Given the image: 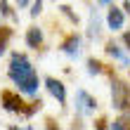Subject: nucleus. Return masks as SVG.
<instances>
[{
    "mask_svg": "<svg viewBox=\"0 0 130 130\" xmlns=\"http://www.w3.org/2000/svg\"><path fill=\"white\" fill-rule=\"evenodd\" d=\"M7 76H10V80L17 85V90L21 95H28V97L38 95L40 78H38L33 64L28 62V57L24 55V52H12L10 66H7Z\"/></svg>",
    "mask_w": 130,
    "mask_h": 130,
    "instance_id": "1",
    "label": "nucleus"
},
{
    "mask_svg": "<svg viewBox=\"0 0 130 130\" xmlns=\"http://www.w3.org/2000/svg\"><path fill=\"white\" fill-rule=\"evenodd\" d=\"M111 104L113 109L130 113V85L116 76H111Z\"/></svg>",
    "mask_w": 130,
    "mask_h": 130,
    "instance_id": "2",
    "label": "nucleus"
},
{
    "mask_svg": "<svg viewBox=\"0 0 130 130\" xmlns=\"http://www.w3.org/2000/svg\"><path fill=\"white\" fill-rule=\"evenodd\" d=\"M0 104H3V109H5V111L21 113V116H24L26 102L21 99V95H19V92H12V90H3V92H0Z\"/></svg>",
    "mask_w": 130,
    "mask_h": 130,
    "instance_id": "3",
    "label": "nucleus"
},
{
    "mask_svg": "<svg viewBox=\"0 0 130 130\" xmlns=\"http://www.w3.org/2000/svg\"><path fill=\"white\" fill-rule=\"evenodd\" d=\"M97 109V99L88 90H76V111L80 116H92Z\"/></svg>",
    "mask_w": 130,
    "mask_h": 130,
    "instance_id": "4",
    "label": "nucleus"
},
{
    "mask_svg": "<svg viewBox=\"0 0 130 130\" xmlns=\"http://www.w3.org/2000/svg\"><path fill=\"white\" fill-rule=\"evenodd\" d=\"M43 83H45V88H47V92L55 97L59 104H66V88H64L62 80H57V78H52V76H47Z\"/></svg>",
    "mask_w": 130,
    "mask_h": 130,
    "instance_id": "5",
    "label": "nucleus"
},
{
    "mask_svg": "<svg viewBox=\"0 0 130 130\" xmlns=\"http://www.w3.org/2000/svg\"><path fill=\"white\" fill-rule=\"evenodd\" d=\"M59 50H62L64 55H69V57H78V52H80V36L78 33H69L62 40Z\"/></svg>",
    "mask_w": 130,
    "mask_h": 130,
    "instance_id": "6",
    "label": "nucleus"
},
{
    "mask_svg": "<svg viewBox=\"0 0 130 130\" xmlns=\"http://www.w3.org/2000/svg\"><path fill=\"white\" fill-rule=\"evenodd\" d=\"M123 21H125V17H123V10H118V7L111 3L109 12H106V26H109L111 31H121V28H123Z\"/></svg>",
    "mask_w": 130,
    "mask_h": 130,
    "instance_id": "7",
    "label": "nucleus"
},
{
    "mask_svg": "<svg viewBox=\"0 0 130 130\" xmlns=\"http://www.w3.org/2000/svg\"><path fill=\"white\" fill-rule=\"evenodd\" d=\"M104 50H106V55H109V57H113L116 62H121L123 66H130V59H128V55H125V52L121 50V45H118V43L109 40V43H106V47H104Z\"/></svg>",
    "mask_w": 130,
    "mask_h": 130,
    "instance_id": "8",
    "label": "nucleus"
},
{
    "mask_svg": "<svg viewBox=\"0 0 130 130\" xmlns=\"http://www.w3.org/2000/svg\"><path fill=\"white\" fill-rule=\"evenodd\" d=\"M24 40H26V45H28L31 50H38V47L43 45V31H40L38 26H31V28L26 31V36H24Z\"/></svg>",
    "mask_w": 130,
    "mask_h": 130,
    "instance_id": "9",
    "label": "nucleus"
},
{
    "mask_svg": "<svg viewBox=\"0 0 130 130\" xmlns=\"http://www.w3.org/2000/svg\"><path fill=\"white\" fill-rule=\"evenodd\" d=\"M88 36H90V38H97V36H99V12H97V10H90V24H88Z\"/></svg>",
    "mask_w": 130,
    "mask_h": 130,
    "instance_id": "10",
    "label": "nucleus"
},
{
    "mask_svg": "<svg viewBox=\"0 0 130 130\" xmlns=\"http://www.w3.org/2000/svg\"><path fill=\"white\" fill-rule=\"evenodd\" d=\"M10 38H12V28H10V26H0V57L5 55Z\"/></svg>",
    "mask_w": 130,
    "mask_h": 130,
    "instance_id": "11",
    "label": "nucleus"
},
{
    "mask_svg": "<svg viewBox=\"0 0 130 130\" xmlns=\"http://www.w3.org/2000/svg\"><path fill=\"white\" fill-rule=\"evenodd\" d=\"M128 128H130V113H123V116H118V118L109 125V130H128Z\"/></svg>",
    "mask_w": 130,
    "mask_h": 130,
    "instance_id": "12",
    "label": "nucleus"
},
{
    "mask_svg": "<svg viewBox=\"0 0 130 130\" xmlns=\"http://www.w3.org/2000/svg\"><path fill=\"white\" fill-rule=\"evenodd\" d=\"M88 73H90V76H99V73H104V64L90 57V59H88Z\"/></svg>",
    "mask_w": 130,
    "mask_h": 130,
    "instance_id": "13",
    "label": "nucleus"
},
{
    "mask_svg": "<svg viewBox=\"0 0 130 130\" xmlns=\"http://www.w3.org/2000/svg\"><path fill=\"white\" fill-rule=\"evenodd\" d=\"M0 17H14V10L10 3H5V0H0Z\"/></svg>",
    "mask_w": 130,
    "mask_h": 130,
    "instance_id": "14",
    "label": "nucleus"
},
{
    "mask_svg": "<svg viewBox=\"0 0 130 130\" xmlns=\"http://www.w3.org/2000/svg\"><path fill=\"white\" fill-rule=\"evenodd\" d=\"M59 10H62V12L66 14V17H69V19L73 21V24H78V14H73V12H71V7H69V5H62Z\"/></svg>",
    "mask_w": 130,
    "mask_h": 130,
    "instance_id": "15",
    "label": "nucleus"
},
{
    "mask_svg": "<svg viewBox=\"0 0 130 130\" xmlns=\"http://www.w3.org/2000/svg\"><path fill=\"white\" fill-rule=\"evenodd\" d=\"M45 130H62L55 118H45Z\"/></svg>",
    "mask_w": 130,
    "mask_h": 130,
    "instance_id": "16",
    "label": "nucleus"
},
{
    "mask_svg": "<svg viewBox=\"0 0 130 130\" xmlns=\"http://www.w3.org/2000/svg\"><path fill=\"white\" fill-rule=\"evenodd\" d=\"M95 130H109V121L106 118H97L95 121Z\"/></svg>",
    "mask_w": 130,
    "mask_h": 130,
    "instance_id": "17",
    "label": "nucleus"
},
{
    "mask_svg": "<svg viewBox=\"0 0 130 130\" xmlns=\"http://www.w3.org/2000/svg\"><path fill=\"white\" fill-rule=\"evenodd\" d=\"M40 10H43V3H40V0H38V3H31V17H38Z\"/></svg>",
    "mask_w": 130,
    "mask_h": 130,
    "instance_id": "18",
    "label": "nucleus"
},
{
    "mask_svg": "<svg viewBox=\"0 0 130 130\" xmlns=\"http://www.w3.org/2000/svg\"><path fill=\"white\" fill-rule=\"evenodd\" d=\"M121 40H123V45H125V50L130 52V31H125V33H123V38H121Z\"/></svg>",
    "mask_w": 130,
    "mask_h": 130,
    "instance_id": "19",
    "label": "nucleus"
},
{
    "mask_svg": "<svg viewBox=\"0 0 130 130\" xmlns=\"http://www.w3.org/2000/svg\"><path fill=\"white\" fill-rule=\"evenodd\" d=\"M123 10H125V12L130 14V3H123Z\"/></svg>",
    "mask_w": 130,
    "mask_h": 130,
    "instance_id": "20",
    "label": "nucleus"
},
{
    "mask_svg": "<svg viewBox=\"0 0 130 130\" xmlns=\"http://www.w3.org/2000/svg\"><path fill=\"white\" fill-rule=\"evenodd\" d=\"M7 130H21L19 125H10V128H7Z\"/></svg>",
    "mask_w": 130,
    "mask_h": 130,
    "instance_id": "21",
    "label": "nucleus"
},
{
    "mask_svg": "<svg viewBox=\"0 0 130 130\" xmlns=\"http://www.w3.org/2000/svg\"><path fill=\"white\" fill-rule=\"evenodd\" d=\"M21 130H33V125H26V128H21Z\"/></svg>",
    "mask_w": 130,
    "mask_h": 130,
    "instance_id": "22",
    "label": "nucleus"
}]
</instances>
